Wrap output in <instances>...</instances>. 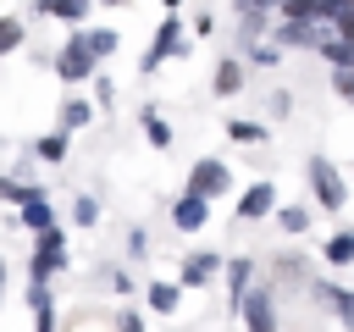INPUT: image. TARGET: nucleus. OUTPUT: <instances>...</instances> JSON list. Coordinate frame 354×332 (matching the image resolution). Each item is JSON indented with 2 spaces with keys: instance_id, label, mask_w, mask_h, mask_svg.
Returning <instances> with one entry per match:
<instances>
[{
  "instance_id": "22",
  "label": "nucleus",
  "mask_w": 354,
  "mask_h": 332,
  "mask_svg": "<svg viewBox=\"0 0 354 332\" xmlns=\"http://www.w3.org/2000/svg\"><path fill=\"white\" fill-rule=\"evenodd\" d=\"M277 221H282V232H304V227H310V210H304V205H282Z\"/></svg>"
},
{
  "instance_id": "31",
  "label": "nucleus",
  "mask_w": 354,
  "mask_h": 332,
  "mask_svg": "<svg viewBox=\"0 0 354 332\" xmlns=\"http://www.w3.org/2000/svg\"><path fill=\"white\" fill-rule=\"evenodd\" d=\"M166 6H171V11H177V6H183V0H166Z\"/></svg>"
},
{
  "instance_id": "10",
  "label": "nucleus",
  "mask_w": 354,
  "mask_h": 332,
  "mask_svg": "<svg viewBox=\"0 0 354 332\" xmlns=\"http://www.w3.org/2000/svg\"><path fill=\"white\" fill-rule=\"evenodd\" d=\"M216 271H221V255L199 249V255H188V260H183V282H177V288H199V282H210Z\"/></svg>"
},
{
  "instance_id": "7",
  "label": "nucleus",
  "mask_w": 354,
  "mask_h": 332,
  "mask_svg": "<svg viewBox=\"0 0 354 332\" xmlns=\"http://www.w3.org/2000/svg\"><path fill=\"white\" fill-rule=\"evenodd\" d=\"M277 44H288V50H315V44H321V33H315V22H304V17H282Z\"/></svg>"
},
{
  "instance_id": "24",
  "label": "nucleus",
  "mask_w": 354,
  "mask_h": 332,
  "mask_svg": "<svg viewBox=\"0 0 354 332\" xmlns=\"http://www.w3.org/2000/svg\"><path fill=\"white\" fill-rule=\"evenodd\" d=\"M227 133H232L238 144H260V138H266V127H260V122H227Z\"/></svg>"
},
{
  "instance_id": "21",
  "label": "nucleus",
  "mask_w": 354,
  "mask_h": 332,
  "mask_svg": "<svg viewBox=\"0 0 354 332\" xmlns=\"http://www.w3.org/2000/svg\"><path fill=\"white\" fill-rule=\"evenodd\" d=\"M39 160H66V127H61V133H44V138H39Z\"/></svg>"
},
{
  "instance_id": "30",
  "label": "nucleus",
  "mask_w": 354,
  "mask_h": 332,
  "mask_svg": "<svg viewBox=\"0 0 354 332\" xmlns=\"http://www.w3.org/2000/svg\"><path fill=\"white\" fill-rule=\"evenodd\" d=\"M116 332H144V321H138V315H122V326H116Z\"/></svg>"
},
{
  "instance_id": "5",
  "label": "nucleus",
  "mask_w": 354,
  "mask_h": 332,
  "mask_svg": "<svg viewBox=\"0 0 354 332\" xmlns=\"http://www.w3.org/2000/svg\"><path fill=\"white\" fill-rule=\"evenodd\" d=\"M227 166L221 160H199L194 172H188V194H199V199H216V194H227Z\"/></svg>"
},
{
  "instance_id": "23",
  "label": "nucleus",
  "mask_w": 354,
  "mask_h": 332,
  "mask_svg": "<svg viewBox=\"0 0 354 332\" xmlns=\"http://www.w3.org/2000/svg\"><path fill=\"white\" fill-rule=\"evenodd\" d=\"M249 277H254V266H249V260H227V288H232V299L249 288Z\"/></svg>"
},
{
  "instance_id": "29",
  "label": "nucleus",
  "mask_w": 354,
  "mask_h": 332,
  "mask_svg": "<svg viewBox=\"0 0 354 332\" xmlns=\"http://www.w3.org/2000/svg\"><path fill=\"white\" fill-rule=\"evenodd\" d=\"M271 6H277V0H238V11H243V17H260V11H271Z\"/></svg>"
},
{
  "instance_id": "6",
  "label": "nucleus",
  "mask_w": 354,
  "mask_h": 332,
  "mask_svg": "<svg viewBox=\"0 0 354 332\" xmlns=\"http://www.w3.org/2000/svg\"><path fill=\"white\" fill-rule=\"evenodd\" d=\"M238 310L249 321V332H277V315H271V293H238Z\"/></svg>"
},
{
  "instance_id": "33",
  "label": "nucleus",
  "mask_w": 354,
  "mask_h": 332,
  "mask_svg": "<svg viewBox=\"0 0 354 332\" xmlns=\"http://www.w3.org/2000/svg\"><path fill=\"white\" fill-rule=\"evenodd\" d=\"M343 6H348V11H354V0H343Z\"/></svg>"
},
{
  "instance_id": "3",
  "label": "nucleus",
  "mask_w": 354,
  "mask_h": 332,
  "mask_svg": "<svg viewBox=\"0 0 354 332\" xmlns=\"http://www.w3.org/2000/svg\"><path fill=\"white\" fill-rule=\"evenodd\" d=\"M61 266H66V232H61V227H44V232H39V255H33V277L44 282V277L61 271Z\"/></svg>"
},
{
  "instance_id": "15",
  "label": "nucleus",
  "mask_w": 354,
  "mask_h": 332,
  "mask_svg": "<svg viewBox=\"0 0 354 332\" xmlns=\"http://www.w3.org/2000/svg\"><path fill=\"white\" fill-rule=\"evenodd\" d=\"M138 122H144V138H149V144H155V149H166V144H171V127H166V122H160V111H144V116H138Z\"/></svg>"
},
{
  "instance_id": "2",
  "label": "nucleus",
  "mask_w": 354,
  "mask_h": 332,
  "mask_svg": "<svg viewBox=\"0 0 354 332\" xmlns=\"http://www.w3.org/2000/svg\"><path fill=\"white\" fill-rule=\"evenodd\" d=\"M304 172H310V188H315L321 210H343V177L332 172V160H310Z\"/></svg>"
},
{
  "instance_id": "4",
  "label": "nucleus",
  "mask_w": 354,
  "mask_h": 332,
  "mask_svg": "<svg viewBox=\"0 0 354 332\" xmlns=\"http://www.w3.org/2000/svg\"><path fill=\"white\" fill-rule=\"evenodd\" d=\"M177 50H183V22H177V17H166V22L155 28V44L144 50V72H155V66H160L166 55H177Z\"/></svg>"
},
{
  "instance_id": "9",
  "label": "nucleus",
  "mask_w": 354,
  "mask_h": 332,
  "mask_svg": "<svg viewBox=\"0 0 354 332\" xmlns=\"http://www.w3.org/2000/svg\"><path fill=\"white\" fill-rule=\"evenodd\" d=\"M205 216H210V199H199V194H183V199H177V210H171L177 232H199V227H205Z\"/></svg>"
},
{
  "instance_id": "19",
  "label": "nucleus",
  "mask_w": 354,
  "mask_h": 332,
  "mask_svg": "<svg viewBox=\"0 0 354 332\" xmlns=\"http://www.w3.org/2000/svg\"><path fill=\"white\" fill-rule=\"evenodd\" d=\"M149 304H155L160 315H171V310H177V282H149Z\"/></svg>"
},
{
  "instance_id": "1",
  "label": "nucleus",
  "mask_w": 354,
  "mask_h": 332,
  "mask_svg": "<svg viewBox=\"0 0 354 332\" xmlns=\"http://www.w3.org/2000/svg\"><path fill=\"white\" fill-rule=\"evenodd\" d=\"M94 50L83 44V28L77 33H66V44H61V55H55V77H66V83H83V77H94Z\"/></svg>"
},
{
  "instance_id": "27",
  "label": "nucleus",
  "mask_w": 354,
  "mask_h": 332,
  "mask_svg": "<svg viewBox=\"0 0 354 332\" xmlns=\"http://www.w3.org/2000/svg\"><path fill=\"white\" fill-rule=\"evenodd\" d=\"M332 28H337V39H354V11L337 6V11H332Z\"/></svg>"
},
{
  "instance_id": "18",
  "label": "nucleus",
  "mask_w": 354,
  "mask_h": 332,
  "mask_svg": "<svg viewBox=\"0 0 354 332\" xmlns=\"http://www.w3.org/2000/svg\"><path fill=\"white\" fill-rule=\"evenodd\" d=\"M88 116H94V105H88V100H66V105H61V127H66V133H72V127H83Z\"/></svg>"
},
{
  "instance_id": "11",
  "label": "nucleus",
  "mask_w": 354,
  "mask_h": 332,
  "mask_svg": "<svg viewBox=\"0 0 354 332\" xmlns=\"http://www.w3.org/2000/svg\"><path fill=\"white\" fill-rule=\"evenodd\" d=\"M88 6H94V0H39V11H50V17H61V22H83Z\"/></svg>"
},
{
  "instance_id": "25",
  "label": "nucleus",
  "mask_w": 354,
  "mask_h": 332,
  "mask_svg": "<svg viewBox=\"0 0 354 332\" xmlns=\"http://www.w3.org/2000/svg\"><path fill=\"white\" fill-rule=\"evenodd\" d=\"M72 221H77V227H94V221H100V205H94L88 194H83V199L72 205Z\"/></svg>"
},
{
  "instance_id": "32",
  "label": "nucleus",
  "mask_w": 354,
  "mask_h": 332,
  "mask_svg": "<svg viewBox=\"0 0 354 332\" xmlns=\"http://www.w3.org/2000/svg\"><path fill=\"white\" fill-rule=\"evenodd\" d=\"M105 6H122V0H105Z\"/></svg>"
},
{
  "instance_id": "28",
  "label": "nucleus",
  "mask_w": 354,
  "mask_h": 332,
  "mask_svg": "<svg viewBox=\"0 0 354 332\" xmlns=\"http://www.w3.org/2000/svg\"><path fill=\"white\" fill-rule=\"evenodd\" d=\"M94 100H100V105H111V100H116V89H111V77H94Z\"/></svg>"
},
{
  "instance_id": "8",
  "label": "nucleus",
  "mask_w": 354,
  "mask_h": 332,
  "mask_svg": "<svg viewBox=\"0 0 354 332\" xmlns=\"http://www.w3.org/2000/svg\"><path fill=\"white\" fill-rule=\"evenodd\" d=\"M266 210H277V188H271V183H249L243 199H238V216H243V221H260Z\"/></svg>"
},
{
  "instance_id": "16",
  "label": "nucleus",
  "mask_w": 354,
  "mask_h": 332,
  "mask_svg": "<svg viewBox=\"0 0 354 332\" xmlns=\"http://www.w3.org/2000/svg\"><path fill=\"white\" fill-rule=\"evenodd\" d=\"M332 266H348L354 260V232H337V238H326V249H321Z\"/></svg>"
},
{
  "instance_id": "20",
  "label": "nucleus",
  "mask_w": 354,
  "mask_h": 332,
  "mask_svg": "<svg viewBox=\"0 0 354 332\" xmlns=\"http://www.w3.org/2000/svg\"><path fill=\"white\" fill-rule=\"evenodd\" d=\"M22 33H28L22 17H0V55H11V50L22 44Z\"/></svg>"
},
{
  "instance_id": "14",
  "label": "nucleus",
  "mask_w": 354,
  "mask_h": 332,
  "mask_svg": "<svg viewBox=\"0 0 354 332\" xmlns=\"http://www.w3.org/2000/svg\"><path fill=\"white\" fill-rule=\"evenodd\" d=\"M238 89H243V66L238 61H221L216 66V94H238Z\"/></svg>"
},
{
  "instance_id": "13",
  "label": "nucleus",
  "mask_w": 354,
  "mask_h": 332,
  "mask_svg": "<svg viewBox=\"0 0 354 332\" xmlns=\"http://www.w3.org/2000/svg\"><path fill=\"white\" fill-rule=\"evenodd\" d=\"M315 50H321L332 66H354V39H321Z\"/></svg>"
},
{
  "instance_id": "12",
  "label": "nucleus",
  "mask_w": 354,
  "mask_h": 332,
  "mask_svg": "<svg viewBox=\"0 0 354 332\" xmlns=\"http://www.w3.org/2000/svg\"><path fill=\"white\" fill-rule=\"evenodd\" d=\"M83 44L94 50V61H105V55H116V44H122V39H116L111 28H83Z\"/></svg>"
},
{
  "instance_id": "17",
  "label": "nucleus",
  "mask_w": 354,
  "mask_h": 332,
  "mask_svg": "<svg viewBox=\"0 0 354 332\" xmlns=\"http://www.w3.org/2000/svg\"><path fill=\"white\" fill-rule=\"evenodd\" d=\"M321 299H332V310L343 315V326H354V293H348V288H332V282H326Z\"/></svg>"
},
{
  "instance_id": "26",
  "label": "nucleus",
  "mask_w": 354,
  "mask_h": 332,
  "mask_svg": "<svg viewBox=\"0 0 354 332\" xmlns=\"http://www.w3.org/2000/svg\"><path fill=\"white\" fill-rule=\"evenodd\" d=\"M332 89H337L343 100H354V66H332Z\"/></svg>"
}]
</instances>
